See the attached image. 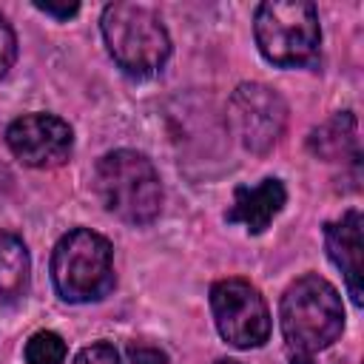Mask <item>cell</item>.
I'll use <instances>...</instances> for the list:
<instances>
[{"mask_svg": "<svg viewBox=\"0 0 364 364\" xmlns=\"http://www.w3.org/2000/svg\"><path fill=\"white\" fill-rule=\"evenodd\" d=\"M128 364H168V355H165V350L151 347V344H131Z\"/></svg>", "mask_w": 364, "mask_h": 364, "instance_id": "2e32d148", "label": "cell"}, {"mask_svg": "<svg viewBox=\"0 0 364 364\" xmlns=\"http://www.w3.org/2000/svg\"><path fill=\"white\" fill-rule=\"evenodd\" d=\"M253 37L267 63L279 68L310 65L321 46L318 11L307 0L259 3L253 14Z\"/></svg>", "mask_w": 364, "mask_h": 364, "instance_id": "5b68a950", "label": "cell"}, {"mask_svg": "<svg viewBox=\"0 0 364 364\" xmlns=\"http://www.w3.org/2000/svg\"><path fill=\"white\" fill-rule=\"evenodd\" d=\"M279 324L290 364H313L344 333V304L338 290L318 273L296 279L279 304Z\"/></svg>", "mask_w": 364, "mask_h": 364, "instance_id": "6da1fadb", "label": "cell"}, {"mask_svg": "<svg viewBox=\"0 0 364 364\" xmlns=\"http://www.w3.org/2000/svg\"><path fill=\"white\" fill-rule=\"evenodd\" d=\"M14 60H17V34H14L11 23L0 14V80L9 74Z\"/></svg>", "mask_w": 364, "mask_h": 364, "instance_id": "9a60e30c", "label": "cell"}, {"mask_svg": "<svg viewBox=\"0 0 364 364\" xmlns=\"http://www.w3.org/2000/svg\"><path fill=\"white\" fill-rule=\"evenodd\" d=\"M210 310L219 336L236 350L262 347L270 338V310L247 279H219L210 284Z\"/></svg>", "mask_w": 364, "mask_h": 364, "instance_id": "8992f818", "label": "cell"}, {"mask_svg": "<svg viewBox=\"0 0 364 364\" xmlns=\"http://www.w3.org/2000/svg\"><path fill=\"white\" fill-rule=\"evenodd\" d=\"M31 282V259L28 247L17 233L0 230V299L17 301L28 293Z\"/></svg>", "mask_w": 364, "mask_h": 364, "instance_id": "7c38bea8", "label": "cell"}, {"mask_svg": "<svg viewBox=\"0 0 364 364\" xmlns=\"http://www.w3.org/2000/svg\"><path fill=\"white\" fill-rule=\"evenodd\" d=\"M94 191L111 216L136 228L151 225L162 210V179L154 162L131 148H117L100 156Z\"/></svg>", "mask_w": 364, "mask_h": 364, "instance_id": "7a4b0ae2", "label": "cell"}, {"mask_svg": "<svg viewBox=\"0 0 364 364\" xmlns=\"http://www.w3.org/2000/svg\"><path fill=\"white\" fill-rule=\"evenodd\" d=\"M228 122L242 148L264 154L282 139L287 128V102L264 82H242L230 94Z\"/></svg>", "mask_w": 364, "mask_h": 364, "instance_id": "52a82bcc", "label": "cell"}, {"mask_svg": "<svg viewBox=\"0 0 364 364\" xmlns=\"http://www.w3.org/2000/svg\"><path fill=\"white\" fill-rule=\"evenodd\" d=\"M310 151L324 159V162H338V159H353L358 162V136H355V117L350 111L336 114L327 119L321 128L310 134Z\"/></svg>", "mask_w": 364, "mask_h": 364, "instance_id": "8fae6325", "label": "cell"}, {"mask_svg": "<svg viewBox=\"0 0 364 364\" xmlns=\"http://www.w3.org/2000/svg\"><path fill=\"white\" fill-rule=\"evenodd\" d=\"M213 364H242V361H236V358H219V361H213Z\"/></svg>", "mask_w": 364, "mask_h": 364, "instance_id": "ac0fdd59", "label": "cell"}, {"mask_svg": "<svg viewBox=\"0 0 364 364\" xmlns=\"http://www.w3.org/2000/svg\"><path fill=\"white\" fill-rule=\"evenodd\" d=\"M51 282L63 301L88 304L100 301L114 290V247L91 230L74 228L51 250Z\"/></svg>", "mask_w": 364, "mask_h": 364, "instance_id": "277c9868", "label": "cell"}, {"mask_svg": "<svg viewBox=\"0 0 364 364\" xmlns=\"http://www.w3.org/2000/svg\"><path fill=\"white\" fill-rule=\"evenodd\" d=\"M71 364H119V353L114 350V344L108 341H94L88 347H82Z\"/></svg>", "mask_w": 364, "mask_h": 364, "instance_id": "5bb4252c", "label": "cell"}, {"mask_svg": "<svg viewBox=\"0 0 364 364\" xmlns=\"http://www.w3.org/2000/svg\"><path fill=\"white\" fill-rule=\"evenodd\" d=\"M6 145L28 168H57L74 151V131L63 117L34 111L6 128Z\"/></svg>", "mask_w": 364, "mask_h": 364, "instance_id": "ba28073f", "label": "cell"}, {"mask_svg": "<svg viewBox=\"0 0 364 364\" xmlns=\"http://www.w3.org/2000/svg\"><path fill=\"white\" fill-rule=\"evenodd\" d=\"M287 202V191L282 185V179L267 176L256 185H239L233 191V202L225 213V219L230 225H245L247 233H264L270 228V222L282 213Z\"/></svg>", "mask_w": 364, "mask_h": 364, "instance_id": "30bf717a", "label": "cell"}, {"mask_svg": "<svg viewBox=\"0 0 364 364\" xmlns=\"http://www.w3.org/2000/svg\"><path fill=\"white\" fill-rule=\"evenodd\" d=\"M324 247L330 262L341 270L347 293L355 307L364 301V219L361 210L350 208L338 219L324 225Z\"/></svg>", "mask_w": 364, "mask_h": 364, "instance_id": "9c48e42d", "label": "cell"}, {"mask_svg": "<svg viewBox=\"0 0 364 364\" xmlns=\"http://www.w3.org/2000/svg\"><path fill=\"white\" fill-rule=\"evenodd\" d=\"M65 355H68V347L63 336L54 330H37L23 347L26 364H63Z\"/></svg>", "mask_w": 364, "mask_h": 364, "instance_id": "4fadbf2b", "label": "cell"}, {"mask_svg": "<svg viewBox=\"0 0 364 364\" xmlns=\"http://www.w3.org/2000/svg\"><path fill=\"white\" fill-rule=\"evenodd\" d=\"M43 14H51V17H57V20H68V17H74L77 11H80V6L77 3H68V6H57V3H34Z\"/></svg>", "mask_w": 364, "mask_h": 364, "instance_id": "e0dca14e", "label": "cell"}, {"mask_svg": "<svg viewBox=\"0 0 364 364\" xmlns=\"http://www.w3.org/2000/svg\"><path fill=\"white\" fill-rule=\"evenodd\" d=\"M108 54L128 77H154L171 57V34L162 17L139 3H108L100 17Z\"/></svg>", "mask_w": 364, "mask_h": 364, "instance_id": "3957f363", "label": "cell"}]
</instances>
